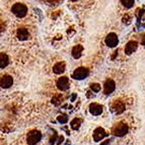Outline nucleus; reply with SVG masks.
Masks as SVG:
<instances>
[{
    "instance_id": "obj_22",
    "label": "nucleus",
    "mask_w": 145,
    "mask_h": 145,
    "mask_svg": "<svg viewBox=\"0 0 145 145\" xmlns=\"http://www.w3.org/2000/svg\"><path fill=\"white\" fill-rule=\"evenodd\" d=\"M57 137H58V136H57V134H55L54 136H52L51 139H50V144L53 145L54 142H56V139H57Z\"/></svg>"
},
{
    "instance_id": "obj_5",
    "label": "nucleus",
    "mask_w": 145,
    "mask_h": 145,
    "mask_svg": "<svg viewBox=\"0 0 145 145\" xmlns=\"http://www.w3.org/2000/svg\"><path fill=\"white\" fill-rule=\"evenodd\" d=\"M106 45L110 48H115L116 46H118V43H119V39L118 37H117L116 34L114 33H111L106 36Z\"/></svg>"
},
{
    "instance_id": "obj_15",
    "label": "nucleus",
    "mask_w": 145,
    "mask_h": 145,
    "mask_svg": "<svg viewBox=\"0 0 145 145\" xmlns=\"http://www.w3.org/2000/svg\"><path fill=\"white\" fill-rule=\"evenodd\" d=\"M65 67H66V65L64 62H58L54 65L53 71L56 74H62V73L65 71Z\"/></svg>"
},
{
    "instance_id": "obj_14",
    "label": "nucleus",
    "mask_w": 145,
    "mask_h": 145,
    "mask_svg": "<svg viewBox=\"0 0 145 145\" xmlns=\"http://www.w3.org/2000/svg\"><path fill=\"white\" fill-rule=\"evenodd\" d=\"M82 51H83V47L81 46V45H76V46L73 47L72 51H71V54H72L73 58H75V59L80 58Z\"/></svg>"
},
{
    "instance_id": "obj_13",
    "label": "nucleus",
    "mask_w": 145,
    "mask_h": 145,
    "mask_svg": "<svg viewBox=\"0 0 145 145\" xmlns=\"http://www.w3.org/2000/svg\"><path fill=\"white\" fill-rule=\"evenodd\" d=\"M16 36L20 41H27V40L29 38V33L27 29H24V27H20V29H17Z\"/></svg>"
},
{
    "instance_id": "obj_7",
    "label": "nucleus",
    "mask_w": 145,
    "mask_h": 145,
    "mask_svg": "<svg viewBox=\"0 0 145 145\" xmlns=\"http://www.w3.org/2000/svg\"><path fill=\"white\" fill-rule=\"evenodd\" d=\"M13 83V78L8 74H5L0 77V86L2 88H8Z\"/></svg>"
},
{
    "instance_id": "obj_10",
    "label": "nucleus",
    "mask_w": 145,
    "mask_h": 145,
    "mask_svg": "<svg viewBox=\"0 0 145 145\" xmlns=\"http://www.w3.org/2000/svg\"><path fill=\"white\" fill-rule=\"evenodd\" d=\"M104 111V106L102 105H99L97 103H92L89 105V112L93 116H99Z\"/></svg>"
},
{
    "instance_id": "obj_12",
    "label": "nucleus",
    "mask_w": 145,
    "mask_h": 145,
    "mask_svg": "<svg viewBox=\"0 0 145 145\" xmlns=\"http://www.w3.org/2000/svg\"><path fill=\"white\" fill-rule=\"evenodd\" d=\"M137 47H138L137 42H135V41L128 42L125 47V53L127 54V55H131V54L134 53V52L137 50Z\"/></svg>"
},
{
    "instance_id": "obj_24",
    "label": "nucleus",
    "mask_w": 145,
    "mask_h": 145,
    "mask_svg": "<svg viewBox=\"0 0 145 145\" xmlns=\"http://www.w3.org/2000/svg\"><path fill=\"white\" fill-rule=\"evenodd\" d=\"M63 141H64V137H63V136H60V137H59V140H58V145H60L61 143L63 142Z\"/></svg>"
},
{
    "instance_id": "obj_21",
    "label": "nucleus",
    "mask_w": 145,
    "mask_h": 145,
    "mask_svg": "<svg viewBox=\"0 0 145 145\" xmlns=\"http://www.w3.org/2000/svg\"><path fill=\"white\" fill-rule=\"evenodd\" d=\"M122 4L127 8H130L132 7L134 5V0H121Z\"/></svg>"
},
{
    "instance_id": "obj_23",
    "label": "nucleus",
    "mask_w": 145,
    "mask_h": 145,
    "mask_svg": "<svg viewBox=\"0 0 145 145\" xmlns=\"http://www.w3.org/2000/svg\"><path fill=\"white\" fill-rule=\"evenodd\" d=\"M126 20H128V24H130V22H131V17L129 16V15H125V17L123 18V22L126 24Z\"/></svg>"
},
{
    "instance_id": "obj_16",
    "label": "nucleus",
    "mask_w": 145,
    "mask_h": 145,
    "mask_svg": "<svg viewBox=\"0 0 145 145\" xmlns=\"http://www.w3.org/2000/svg\"><path fill=\"white\" fill-rule=\"evenodd\" d=\"M8 63H9L8 56L4 53H0V69L6 67L8 65Z\"/></svg>"
},
{
    "instance_id": "obj_29",
    "label": "nucleus",
    "mask_w": 145,
    "mask_h": 145,
    "mask_svg": "<svg viewBox=\"0 0 145 145\" xmlns=\"http://www.w3.org/2000/svg\"><path fill=\"white\" fill-rule=\"evenodd\" d=\"M72 1H76V0H72Z\"/></svg>"
},
{
    "instance_id": "obj_25",
    "label": "nucleus",
    "mask_w": 145,
    "mask_h": 145,
    "mask_svg": "<svg viewBox=\"0 0 145 145\" xmlns=\"http://www.w3.org/2000/svg\"><path fill=\"white\" fill-rule=\"evenodd\" d=\"M141 43H142L143 46H145V35L142 36V39H141Z\"/></svg>"
},
{
    "instance_id": "obj_26",
    "label": "nucleus",
    "mask_w": 145,
    "mask_h": 145,
    "mask_svg": "<svg viewBox=\"0 0 145 145\" xmlns=\"http://www.w3.org/2000/svg\"><path fill=\"white\" fill-rule=\"evenodd\" d=\"M75 99H76V93H73L72 94V97H71V102H74L75 101Z\"/></svg>"
},
{
    "instance_id": "obj_9",
    "label": "nucleus",
    "mask_w": 145,
    "mask_h": 145,
    "mask_svg": "<svg viewBox=\"0 0 145 145\" xmlns=\"http://www.w3.org/2000/svg\"><path fill=\"white\" fill-rule=\"evenodd\" d=\"M106 137V132L105 131V129H103L102 127H97L93 132V140L95 142H99L101 140H103L104 138Z\"/></svg>"
},
{
    "instance_id": "obj_27",
    "label": "nucleus",
    "mask_w": 145,
    "mask_h": 145,
    "mask_svg": "<svg viewBox=\"0 0 145 145\" xmlns=\"http://www.w3.org/2000/svg\"><path fill=\"white\" fill-rule=\"evenodd\" d=\"M110 142H111V140H106V141H105V142H103V143H102V144H101V145H108V144H109Z\"/></svg>"
},
{
    "instance_id": "obj_8",
    "label": "nucleus",
    "mask_w": 145,
    "mask_h": 145,
    "mask_svg": "<svg viewBox=\"0 0 145 145\" xmlns=\"http://www.w3.org/2000/svg\"><path fill=\"white\" fill-rule=\"evenodd\" d=\"M111 110L115 114L120 115L122 113H124V111H125V105L122 102H120V101H117V102H114L112 104Z\"/></svg>"
},
{
    "instance_id": "obj_2",
    "label": "nucleus",
    "mask_w": 145,
    "mask_h": 145,
    "mask_svg": "<svg viewBox=\"0 0 145 145\" xmlns=\"http://www.w3.org/2000/svg\"><path fill=\"white\" fill-rule=\"evenodd\" d=\"M12 13L17 17H24L27 13V6L22 3H15L11 8Z\"/></svg>"
},
{
    "instance_id": "obj_18",
    "label": "nucleus",
    "mask_w": 145,
    "mask_h": 145,
    "mask_svg": "<svg viewBox=\"0 0 145 145\" xmlns=\"http://www.w3.org/2000/svg\"><path fill=\"white\" fill-rule=\"evenodd\" d=\"M62 102H63L62 94H55V95L52 97V104L55 105V106H59Z\"/></svg>"
},
{
    "instance_id": "obj_3",
    "label": "nucleus",
    "mask_w": 145,
    "mask_h": 145,
    "mask_svg": "<svg viewBox=\"0 0 145 145\" xmlns=\"http://www.w3.org/2000/svg\"><path fill=\"white\" fill-rule=\"evenodd\" d=\"M88 74H89L88 69H86V68H84V67H78V68H76L74 70V72H73L72 78H74V79H76V80H82V79H84Z\"/></svg>"
},
{
    "instance_id": "obj_17",
    "label": "nucleus",
    "mask_w": 145,
    "mask_h": 145,
    "mask_svg": "<svg viewBox=\"0 0 145 145\" xmlns=\"http://www.w3.org/2000/svg\"><path fill=\"white\" fill-rule=\"evenodd\" d=\"M81 123H82V120L79 118H74L71 121L70 125H71V128L73 129V130H78L80 127V125H81Z\"/></svg>"
},
{
    "instance_id": "obj_11",
    "label": "nucleus",
    "mask_w": 145,
    "mask_h": 145,
    "mask_svg": "<svg viewBox=\"0 0 145 145\" xmlns=\"http://www.w3.org/2000/svg\"><path fill=\"white\" fill-rule=\"evenodd\" d=\"M115 88H116V83H115L114 80L108 79L104 84V93L108 95V94L114 91Z\"/></svg>"
},
{
    "instance_id": "obj_1",
    "label": "nucleus",
    "mask_w": 145,
    "mask_h": 145,
    "mask_svg": "<svg viewBox=\"0 0 145 145\" xmlns=\"http://www.w3.org/2000/svg\"><path fill=\"white\" fill-rule=\"evenodd\" d=\"M42 139V133L38 130H31L29 132L27 137V142L29 145H36L38 142H40Z\"/></svg>"
},
{
    "instance_id": "obj_19",
    "label": "nucleus",
    "mask_w": 145,
    "mask_h": 145,
    "mask_svg": "<svg viewBox=\"0 0 145 145\" xmlns=\"http://www.w3.org/2000/svg\"><path fill=\"white\" fill-rule=\"evenodd\" d=\"M90 89H91L92 92L97 93V92L101 91L102 87H101V85H99V83H91V84H90Z\"/></svg>"
},
{
    "instance_id": "obj_20",
    "label": "nucleus",
    "mask_w": 145,
    "mask_h": 145,
    "mask_svg": "<svg viewBox=\"0 0 145 145\" xmlns=\"http://www.w3.org/2000/svg\"><path fill=\"white\" fill-rule=\"evenodd\" d=\"M57 120H58V122L60 124H66L68 122V116L65 114H63V115H60V116L57 118Z\"/></svg>"
},
{
    "instance_id": "obj_6",
    "label": "nucleus",
    "mask_w": 145,
    "mask_h": 145,
    "mask_svg": "<svg viewBox=\"0 0 145 145\" xmlns=\"http://www.w3.org/2000/svg\"><path fill=\"white\" fill-rule=\"evenodd\" d=\"M57 87L59 89L64 91V90H67L70 86V82H69V78L66 77V76H62L57 80V83H56Z\"/></svg>"
},
{
    "instance_id": "obj_28",
    "label": "nucleus",
    "mask_w": 145,
    "mask_h": 145,
    "mask_svg": "<svg viewBox=\"0 0 145 145\" xmlns=\"http://www.w3.org/2000/svg\"><path fill=\"white\" fill-rule=\"evenodd\" d=\"M87 97H92V95H91V92H90V91H88V92H87Z\"/></svg>"
},
{
    "instance_id": "obj_4",
    "label": "nucleus",
    "mask_w": 145,
    "mask_h": 145,
    "mask_svg": "<svg viewBox=\"0 0 145 145\" xmlns=\"http://www.w3.org/2000/svg\"><path fill=\"white\" fill-rule=\"evenodd\" d=\"M128 131H129L128 126L124 123H120L114 128L113 133H114V135L117 136V137H123V136H125L126 134L128 133Z\"/></svg>"
}]
</instances>
